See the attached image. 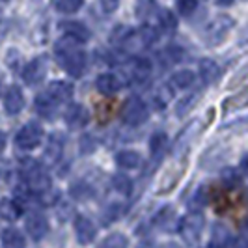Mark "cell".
Instances as JSON below:
<instances>
[{"instance_id":"1","label":"cell","mask_w":248,"mask_h":248,"mask_svg":"<svg viewBox=\"0 0 248 248\" xmlns=\"http://www.w3.org/2000/svg\"><path fill=\"white\" fill-rule=\"evenodd\" d=\"M56 58L63 69L71 77H80L86 67V54L78 47V43L73 39H62L54 47Z\"/></svg>"},{"instance_id":"2","label":"cell","mask_w":248,"mask_h":248,"mask_svg":"<svg viewBox=\"0 0 248 248\" xmlns=\"http://www.w3.org/2000/svg\"><path fill=\"white\" fill-rule=\"evenodd\" d=\"M122 116H124L125 124L137 127V125H142L148 120V107L140 97H129L125 101Z\"/></svg>"},{"instance_id":"3","label":"cell","mask_w":248,"mask_h":248,"mask_svg":"<svg viewBox=\"0 0 248 248\" xmlns=\"http://www.w3.org/2000/svg\"><path fill=\"white\" fill-rule=\"evenodd\" d=\"M41 138H43V129L34 122H30V124H26L25 127L19 129V133L15 137V144H17V148L28 151V149L37 148Z\"/></svg>"},{"instance_id":"4","label":"cell","mask_w":248,"mask_h":248,"mask_svg":"<svg viewBox=\"0 0 248 248\" xmlns=\"http://www.w3.org/2000/svg\"><path fill=\"white\" fill-rule=\"evenodd\" d=\"M30 162H32V164H28V168H26V172H25L26 183L30 186V190L41 194V192H45V190L50 188V177L39 164H34V161H30Z\"/></svg>"},{"instance_id":"5","label":"cell","mask_w":248,"mask_h":248,"mask_svg":"<svg viewBox=\"0 0 248 248\" xmlns=\"http://www.w3.org/2000/svg\"><path fill=\"white\" fill-rule=\"evenodd\" d=\"M203 215H200V213H192V215H188L185 220L181 222L179 226V230H181V235L185 239L186 243H196L202 235V232H203Z\"/></svg>"},{"instance_id":"6","label":"cell","mask_w":248,"mask_h":248,"mask_svg":"<svg viewBox=\"0 0 248 248\" xmlns=\"http://www.w3.org/2000/svg\"><path fill=\"white\" fill-rule=\"evenodd\" d=\"M47 73V58L45 56H39V58H34L32 62L28 63L23 71V80L26 84L34 86V84H39L43 80V77Z\"/></svg>"},{"instance_id":"7","label":"cell","mask_w":248,"mask_h":248,"mask_svg":"<svg viewBox=\"0 0 248 248\" xmlns=\"http://www.w3.org/2000/svg\"><path fill=\"white\" fill-rule=\"evenodd\" d=\"M75 232H77V239L80 245H90L93 239H95V224L92 222L88 217H77L75 218Z\"/></svg>"},{"instance_id":"8","label":"cell","mask_w":248,"mask_h":248,"mask_svg":"<svg viewBox=\"0 0 248 248\" xmlns=\"http://www.w3.org/2000/svg\"><path fill=\"white\" fill-rule=\"evenodd\" d=\"M26 232H28V235L32 237V239H36V241L43 239V237L47 235V232H49L47 218L43 215H39V213H32L26 218Z\"/></svg>"},{"instance_id":"9","label":"cell","mask_w":248,"mask_h":248,"mask_svg":"<svg viewBox=\"0 0 248 248\" xmlns=\"http://www.w3.org/2000/svg\"><path fill=\"white\" fill-rule=\"evenodd\" d=\"M25 107V97H23V92L17 86H10L6 92V97H4V108L8 114H19Z\"/></svg>"},{"instance_id":"10","label":"cell","mask_w":248,"mask_h":248,"mask_svg":"<svg viewBox=\"0 0 248 248\" xmlns=\"http://www.w3.org/2000/svg\"><path fill=\"white\" fill-rule=\"evenodd\" d=\"M60 26H62L63 32H65L67 39H73L77 43H82V41L90 39V30L82 23H78V21H65Z\"/></svg>"},{"instance_id":"11","label":"cell","mask_w":248,"mask_h":248,"mask_svg":"<svg viewBox=\"0 0 248 248\" xmlns=\"http://www.w3.org/2000/svg\"><path fill=\"white\" fill-rule=\"evenodd\" d=\"M232 25H233V23H232L228 17H218V19H215L211 25H209V30H207L209 41H211V43L222 41L224 37H226V34L230 32Z\"/></svg>"},{"instance_id":"12","label":"cell","mask_w":248,"mask_h":248,"mask_svg":"<svg viewBox=\"0 0 248 248\" xmlns=\"http://www.w3.org/2000/svg\"><path fill=\"white\" fill-rule=\"evenodd\" d=\"M65 122L69 127H82L88 124V110L82 105H69V108L65 110Z\"/></svg>"},{"instance_id":"13","label":"cell","mask_w":248,"mask_h":248,"mask_svg":"<svg viewBox=\"0 0 248 248\" xmlns=\"http://www.w3.org/2000/svg\"><path fill=\"white\" fill-rule=\"evenodd\" d=\"M56 107H58V103L52 99L47 92L36 97L37 114H39V116H43V118H47V120H50V118L56 114Z\"/></svg>"},{"instance_id":"14","label":"cell","mask_w":248,"mask_h":248,"mask_svg":"<svg viewBox=\"0 0 248 248\" xmlns=\"http://www.w3.org/2000/svg\"><path fill=\"white\" fill-rule=\"evenodd\" d=\"M47 93H49L56 103L69 101L71 99V95H73V86L67 84V82H63V80H56V82H52V84L49 86Z\"/></svg>"},{"instance_id":"15","label":"cell","mask_w":248,"mask_h":248,"mask_svg":"<svg viewBox=\"0 0 248 248\" xmlns=\"http://www.w3.org/2000/svg\"><path fill=\"white\" fill-rule=\"evenodd\" d=\"M95 86H97V90H99L103 95H114L120 90V80L112 73H103L97 77Z\"/></svg>"},{"instance_id":"16","label":"cell","mask_w":248,"mask_h":248,"mask_svg":"<svg viewBox=\"0 0 248 248\" xmlns=\"http://www.w3.org/2000/svg\"><path fill=\"white\" fill-rule=\"evenodd\" d=\"M175 220H177L175 209L170 207V205H166V207H162L161 211L157 213V217H155V226L164 230V232H170V230H174Z\"/></svg>"},{"instance_id":"17","label":"cell","mask_w":248,"mask_h":248,"mask_svg":"<svg viewBox=\"0 0 248 248\" xmlns=\"http://www.w3.org/2000/svg\"><path fill=\"white\" fill-rule=\"evenodd\" d=\"M21 205L17 203V202H13L10 198H2L0 200V217L4 218V220H8V222H13V220H17L19 217H21Z\"/></svg>"},{"instance_id":"18","label":"cell","mask_w":248,"mask_h":248,"mask_svg":"<svg viewBox=\"0 0 248 248\" xmlns=\"http://www.w3.org/2000/svg\"><path fill=\"white\" fill-rule=\"evenodd\" d=\"M116 162H118V166H122L125 170H135V168L140 166L142 157H140V153H137V151L127 149V151H120L116 155Z\"/></svg>"},{"instance_id":"19","label":"cell","mask_w":248,"mask_h":248,"mask_svg":"<svg viewBox=\"0 0 248 248\" xmlns=\"http://www.w3.org/2000/svg\"><path fill=\"white\" fill-rule=\"evenodd\" d=\"M2 247L4 248H25V237L19 230L15 228H8L2 232Z\"/></svg>"},{"instance_id":"20","label":"cell","mask_w":248,"mask_h":248,"mask_svg":"<svg viewBox=\"0 0 248 248\" xmlns=\"http://www.w3.org/2000/svg\"><path fill=\"white\" fill-rule=\"evenodd\" d=\"M230 243H232L230 230L226 226H222V224H217L213 228V233H211V248H226Z\"/></svg>"},{"instance_id":"21","label":"cell","mask_w":248,"mask_h":248,"mask_svg":"<svg viewBox=\"0 0 248 248\" xmlns=\"http://www.w3.org/2000/svg\"><path fill=\"white\" fill-rule=\"evenodd\" d=\"M151 73V63L149 60L146 58H137V60H133V69H131V75H133V78H137V80H146Z\"/></svg>"},{"instance_id":"22","label":"cell","mask_w":248,"mask_h":248,"mask_svg":"<svg viewBox=\"0 0 248 248\" xmlns=\"http://www.w3.org/2000/svg\"><path fill=\"white\" fill-rule=\"evenodd\" d=\"M60 155H62V140L58 137H52L47 146V151H45V161L49 164H54L60 159Z\"/></svg>"},{"instance_id":"23","label":"cell","mask_w":248,"mask_h":248,"mask_svg":"<svg viewBox=\"0 0 248 248\" xmlns=\"http://www.w3.org/2000/svg\"><path fill=\"white\" fill-rule=\"evenodd\" d=\"M168 146V137L164 135V133H155L153 138H151V142H149V148H151V155L157 159V157H161L162 151L166 149Z\"/></svg>"},{"instance_id":"24","label":"cell","mask_w":248,"mask_h":248,"mask_svg":"<svg viewBox=\"0 0 248 248\" xmlns=\"http://www.w3.org/2000/svg\"><path fill=\"white\" fill-rule=\"evenodd\" d=\"M194 73L192 71H186V69H183V71H177V73L172 77V86L179 88V90H185V88L192 86V82H194Z\"/></svg>"},{"instance_id":"25","label":"cell","mask_w":248,"mask_h":248,"mask_svg":"<svg viewBox=\"0 0 248 248\" xmlns=\"http://www.w3.org/2000/svg\"><path fill=\"white\" fill-rule=\"evenodd\" d=\"M129 247V241L124 233H112V235L105 237L101 241L99 248H127Z\"/></svg>"},{"instance_id":"26","label":"cell","mask_w":248,"mask_h":248,"mask_svg":"<svg viewBox=\"0 0 248 248\" xmlns=\"http://www.w3.org/2000/svg\"><path fill=\"white\" fill-rule=\"evenodd\" d=\"M112 186H114V190L116 192H120V194H131V190H133V181L124 174H116L112 177Z\"/></svg>"},{"instance_id":"27","label":"cell","mask_w":248,"mask_h":248,"mask_svg":"<svg viewBox=\"0 0 248 248\" xmlns=\"http://www.w3.org/2000/svg\"><path fill=\"white\" fill-rule=\"evenodd\" d=\"M200 71H202V78L205 82H213L218 77V65L213 60H203V62H200Z\"/></svg>"},{"instance_id":"28","label":"cell","mask_w":248,"mask_h":248,"mask_svg":"<svg viewBox=\"0 0 248 248\" xmlns=\"http://www.w3.org/2000/svg\"><path fill=\"white\" fill-rule=\"evenodd\" d=\"M52 6L63 13H73L82 6V0H52Z\"/></svg>"},{"instance_id":"29","label":"cell","mask_w":248,"mask_h":248,"mask_svg":"<svg viewBox=\"0 0 248 248\" xmlns=\"http://www.w3.org/2000/svg\"><path fill=\"white\" fill-rule=\"evenodd\" d=\"M157 10V6H155V2L153 0H138L137 2V15L138 17H149L151 13Z\"/></svg>"},{"instance_id":"30","label":"cell","mask_w":248,"mask_h":248,"mask_svg":"<svg viewBox=\"0 0 248 248\" xmlns=\"http://www.w3.org/2000/svg\"><path fill=\"white\" fill-rule=\"evenodd\" d=\"M140 37H142V43H144V45H151V43L159 37V32H157L155 26L146 25L140 28Z\"/></svg>"},{"instance_id":"31","label":"cell","mask_w":248,"mask_h":248,"mask_svg":"<svg viewBox=\"0 0 248 248\" xmlns=\"http://www.w3.org/2000/svg\"><path fill=\"white\" fill-rule=\"evenodd\" d=\"M71 196L77 200H88L93 196V192H92V188H90L88 185L78 183V185H75L73 188H71Z\"/></svg>"},{"instance_id":"32","label":"cell","mask_w":248,"mask_h":248,"mask_svg":"<svg viewBox=\"0 0 248 248\" xmlns=\"http://www.w3.org/2000/svg\"><path fill=\"white\" fill-rule=\"evenodd\" d=\"M161 26L164 28V30H168V32L175 30L177 21H175L174 13L168 12V10H162V12H161Z\"/></svg>"},{"instance_id":"33","label":"cell","mask_w":248,"mask_h":248,"mask_svg":"<svg viewBox=\"0 0 248 248\" xmlns=\"http://www.w3.org/2000/svg\"><path fill=\"white\" fill-rule=\"evenodd\" d=\"M198 0H177V12L181 15H190L196 12Z\"/></svg>"},{"instance_id":"34","label":"cell","mask_w":248,"mask_h":248,"mask_svg":"<svg viewBox=\"0 0 248 248\" xmlns=\"http://www.w3.org/2000/svg\"><path fill=\"white\" fill-rule=\"evenodd\" d=\"M222 183L226 188H235V186L241 183V177H239V174L233 172V170H226L222 174Z\"/></svg>"},{"instance_id":"35","label":"cell","mask_w":248,"mask_h":248,"mask_svg":"<svg viewBox=\"0 0 248 248\" xmlns=\"http://www.w3.org/2000/svg\"><path fill=\"white\" fill-rule=\"evenodd\" d=\"M196 99H198V95H196V93H194V95H190V97H185V99L177 105V114H179V116H185L186 112L192 108V105H194V101Z\"/></svg>"},{"instance_id":"36","label":"cell","mask_w":248,"mask_h":248,"mask_svg":"<svg viewBox=\"0 0 248 248\" xmlns=\"http://www.w3.org/2000/svg\"><path fill=\"white\" fill-rule=\"evenodd\" d=\"M118 4H120V0H101V6H103V10L107 13L114 12L118 8Z\"/></svg>"},{"instance_id":"37","label":"cell","mask_w":248,"mask_h":248,"mask_svg":"<svg viewBox=\"0 0 248 248\" xmlns=\"http://www.w3.org/2000/svg\"><path fill=\"white\" fill-rule=\"evenodd\" d=\"M6 36V21L0 17V39Z\"/></svg>"},{"instance_id":"38","label":"cell","mask_w":248,"mask_h":248,"mask_svg":"<svg viewBox=\"0 0 248 248\" xmlns=\"http://www.w3.org/2000/svg\"><path fill=\"white\" fill-rule=\"evenodd\" d=\"M4 148H6V135H4L2 131H0V155H2Z\"/></svg>"},{"instance_id":"39","label":"cell","mask_w":248,"mask_h":248,"mask_svg":"<svg viewBox=\"0 0 248 248\" xmlns=\"http://www.w3.org/2000/svg\"><path fill=\"white\" fill-rule=\"evenodd\" d=\"M233 0H217V4H220V6H228V4H232Z\"/></svg>"},{"instance_id":"40","label":"cell","mask_w":248,"mask_h":248,"mask_svg":"<svg viewBox=\"0 0 248 248\" xmlns=\"http://www.w3.org/2000/svg\"><path fill=\"white\" fill-rule=\"evenodd\" d=\"M243 166H245V170H247V172H248V159H247V161H245V164H243Z\"/></svg>"}]
</instances>
